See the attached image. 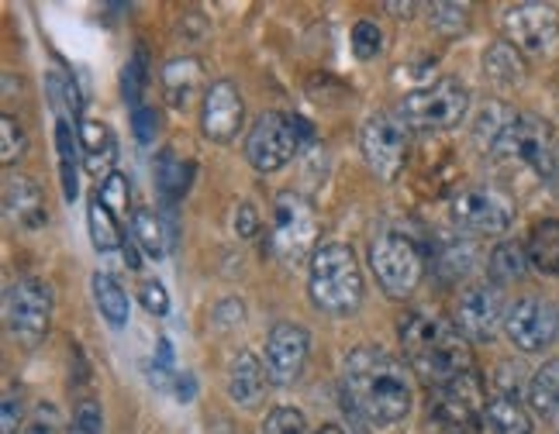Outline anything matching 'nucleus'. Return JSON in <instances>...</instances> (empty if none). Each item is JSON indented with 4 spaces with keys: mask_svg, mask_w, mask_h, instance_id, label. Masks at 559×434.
<instances>
[{
    "mask_svg": "<svg viewBox=\"0 0 559 434\" xmlns=\"http://www.w3.org/2000/svg\"><path fill=\"white\" fill-rule=\"evenodd\" d=\"M169 210V207H166ZM132 238L135 245L153 255V258H163L169 249H174L177 242V225H174V210H169L166 217L159 210H148V207H139L132 214Z\"/></svg>",
    "mask_w": 559,
    "mask_h": 434,
    "instance_id": "21",
    "label": "nucleus"
},
{
    "mask_svg": "<svg viewBox=\"0 0 559 434\" xmlns=\"http://www.w3.org/2000/svg\"><path fill=\"white\" fill-rule=\"evenodd\" d=\"M67 434H104V410L97 400H83L67 427Z\"/></svg>",
    "mask_w": 559,
    "mask_h": 434,
    "instance_id": "38",
    "label": "nucleus"
},
{
    "mask_svg": "<svg viewBox=\"0 0 559 434\" xmlns=\"http://www.w3.org/2000/svg\"><path fill=\"white\" fill-rule=\"evenodd\" d=\"M428 21L442 35H460L469 25V8L466 4H428Z\"/></svg>",
    "mask_w": 559,
    "mask_h": 434,
    "instance_id": "34",
    "label": "nucleus"
},
{
    "mask_svg": "<svg viewBox=\"0 0 559 434\" xmlns=\"http://www.w3.org/2000/svg\"><path fill=\"white\" fill-rule=\"evenodd\" d=\"M4 207L11 214V221L17 228L25 231H38L41 225H46V193H41V186L32 180V177H8L4 183Z\"/></svg>",
    "mask_w": 559,
    "mask_h": 434,
    "instance_id": "17",
    "label": "nucleus"
},
{
    "mask_svg": "<svg viewBox=\"0 0 559 434\" xmlns=\"http://www.w3.org/2000/svg\"><path fill=\"white\" fill-rule=\"evenodd\" d=\"M391 11H397V14H412L415 4H391Z\"/></svg>",
    "mask_w": 559,
    "mask_h": 434,
    "instance_id": "45",
    "label": "nucleus"
},
{
    "mask_svg": "<svg viewBox=\"0 0 559 434\" xmlns=\"http://www.w3.org/2000/svg\"><path fill=\"white\" fill-rule=\"evenodd\" d=\"M8 328L17 341L38 345L52 328V287L41 279H17L8 290Z\"/></svg>",
    "mask_w": 559,
    "mask_h": 434,
    "instance_id": "10",
    "label": "nucleus"
},
{
    "mask_svg": "<svg viewBox=\"0 0 559 434\" xmlns=\"http://www.w3.org/2000/svg\"><path fill=\"white\" fill-rule=\"evenodd\" d=\"M156 183H159V193L163 201L174 207L177 201L187 197V190L193 183V166L187 159H180L177 152H159L156 156Z\"/></svg>",
    "mask_w": 559,
    "mask_h": 434,
    "instance_id": "24",
    "label": "nucleus"
},
{
    "mask_svg": "<svg viewBox=\"0 0 559 434\" xmlns=\"http://www.w3.org/2000/svg\"><path fill=\"white\" fill-rule=\"evenodd\" d=\"M484 431L487 434H532V418L519 403V397L493 394L484 407Z\"/></svg>",
    "mask_w": 559,
    "mask_h": 434,
    "instance_id": "22",
    "label": "nucleus"
},
{
    "mask_svg": "<svg viewBox=\"0 0 559 434\" xmlns=\"http://www.w3.org/2000/svg\"><path fill=\"white\" fill-rule=\"evenodd\" d=\"M270 389V376H266V365L255 359L252 352H239L228 365V397L231 403H239L242 410L260 407L263 397Z\"/></svg>",
    "mask_w": 559,
    "mask_h": 434,
    "instance_id": "18",
    "label": "nucleus"
},
{
    "mask_svg": "<svg viewBox=\"0 0 559 434\" xmlns=\"http://www.w3.org/2000/svg\"><path fill=\"white\" fill-rule=\"evenodd\" d=\"M436 263H439V269H442L449 279H456V276L469 273V266H473V252H469V245L456 242V238H445V242H439Z\"/></svg>",
    "mask_w": 559,
    "mask_h": 434,
    "instance_id": "32",
    "label": "nucleus"
},
{
    "mask_svg": "<svg viewBox=\"0 0 559 434\" xmlns=\"http://www.w3.org/2000/svg\"><path fill=\"white\" fill-rule=\"evenodd\" d=\"M56 152H59V180H62V197L70 204L80 193V172H76V159H80V138L73 132V124L67 118H59L56 124Z\"/></svg>",
    "mask_w": 559,
    "mask_h": 434,
    "instance_id": "27",
    "label": "nucleus"
},
{
    "mask_svg": "<svg viewBox=\"0 0 559 434\" xmlns=\"http://www.w3.org/2000/svg\"><path fill=\"white\" fill-rule=\"evenodd\" d=\"M504 335L519 352H543L559 338V308L543 297L514 300L504 314Z\"/></svg>",
    "mask_w": 559,
    "mask_h": 434,
    "instance_id": "9",
    "label": "nucleus"
},
{
    "mask_svg": "<svg viewBox=\"0 0 559 434\" xmlns=\"http://www.w3.org/2000/svg\"><path fill=\"white\" fill-rule=\"evenodd\" d=\"M397 338H401V349L407 355L412 373L432 389L453 386L460 376L473 373L469 341L460 335L453 321L428 314V311H412L401 317Z\"/></svg>",
    "mask_w": 559,
    "mask_h": 434,
    "instance_id": "2",
    "label": "nucleus"
},
{
    "mask_svg": "<svg viewBox=\"0 0 559 434\" xmlns=\"http://www.w3.org/2000/svg\"><path fill=\"white\" fill-rule=\"evenodd\" d=\"M487 152H490V156L504 159V162L528 166L546 180L556 177V166H559L549 124L539 121V118H532V114H511L508 124L501 128V135L493 138V145Z\"/></svg>",
    "mask_w": 559,
    "mask_h": 434,
    "instance_id": "6",
    "label": "nucleus"
},
{
    "mask_svg": "<svg viewBox=\"0 0 559 434\" xmlns=\"http://www.w3.org/2000/svg\"><path fill=\"white\" fill-rule=\"evenodd\" d=\"M525 249H528V263L535 273L559 279V221L535 225Z\"/></svg>",
    "mask_w": 559,
    "mask_h": 434,
    "instance_id": "26",
    "label": "nucleus"
},
{
    "mask_svg": "<svg viewBox=\"0 0 559 434\" xmlns=\"http://www.w3.org/2000/svg\"><path fill=\"white\" fill-rule=\"evenodd\" d=\"M263 434H308V418L297 407H276L263 421Z\"/></svg>",
    "mask_w": 559,
    "mask_h": 434,
    "instance_id": "36",
    "label": "nucleus"
},
{
    "mask_svg": "<svg viewBox=\"0 0 559 434\" xmlns=\"http://www.w3.org/2000/svg\"><path fill=\"white\" fill-rule=\"evenodd\" d=\"M139 297H142V303H145V311H148V314L163 317V314L169 311V293H166V287L159 284V279H145V284L139 287Z\"/></svg>",
    "mask_w": 559,
    "mask_h": 434,
    "instance_id": "41",
    "label": "nucleus"
},
{
    "mask_svg": "<svg viewBox=\"0 0 559 434\" xmlns=\"http://www.w3.org/2000/svg\"><path fill=\"white\" fill-rule=\"evenodd\" d=\"M528 269H532L528 249L522 242H511V238H508V242L493 245V252L487 258V273L493 279V287H498V284H519V279L528 276Z\"/></svg>",
    "mask_w": 559,
    "mask_h": 434,
    "instance_id": "25",
    "label": "nucleus"
},
{
    "mask_svg": "<svg viewBox=\"0 0 559 434\" xmlns=\"http://www.w3.org/2000/svg\"><path fill=\"white\" fill-rule=\"evenodd\" d=\"M308 355H311V335L300 328V324H290V321L273 324L266 335V352H263L270 383L276 386L297 383L308 365Z\"/></svg>",
    "mask_w": 559,
    "mask_h": 434,
    "instance_id": "15",
    "label": "nucleus"
},
{
    "mask_svg": "<svg viewBox=\"0 0 559 434\" xmlns=\"http://www.w3.org/2000/svg\"><path fill=\"white\" fill-rule=\"evenodd\" d=\"M132 180L121 177V172H115V177H107L97 190V197L104 201V207L111 214H128V204H132V186H128Z\"/></svg>",
    "mask_w": 559,
    "mask_h": 434,
    "instance_id": "37",
    "label": "nucleus"
},
{
    "mask_svg": "<svg viewBox=\"0 0 559 434\" xmlns=\"http://www.w3.org/2000/svg\"><path fill=\"white\" fill-rule=\"evenodd\" d=\"M0 427L4 434H17L21 431V421H25V403H21V394H8L4 403H0Z\"/></svg>",
    "mask_w": 559,
    "mask_h": 434,
    "instance_id": "42",
    "label": "nucleus"
},
{
    "mask_svg": "<svg viewBox=\"0 0 559 434\" xmlns=\"http://www.w3.org/2000/svg\"><path fill=\"white\" fill-rule=\"evenodd\" d=\"M466 111H469V91L456 76H442L401 100V121L407 128H418V132L456 128L466 118Z\"/></svg>",
    "mask_w": 559,
    "mask_h": 434,
    "instance_id": "5",
    "label": "nucleus"
},
{
    "mask_svg": "<svg viewBox=\"0 0 559 434\" xmlns=\"http://www.w3.org/2000/svg\"><path fill=\"white\" fill-rule=\"evenodd\" d=\"M528 407L539 418H559V359H549L528 383Z\"/></svg>",
    "mask_w": 559,
    "mask_h": 434,
    "instance_id": "29",
    "label": "nucleus"
},
{
    "mask_svg": "<svg viewBox=\"0 0 559 434\" xmlns=\"http://www.w3.org/2000/svg\"><path fill=\"white\" fill-rule=\"evenodd\" d=\"M308 293L321 314L349 317L353 311H359L367 287H362V269L356 263V252L342 242L318 245L311 255Z\"/></svg>",
    "mask_w": 559,
    "mask_h": 434,
    "instance_id": "3",
    "label": "nucleus"
},
{
    "mask_svg": "<svg viewBox=\"0 0 559 434\" xmlns=\"http://www.w3.org/2000/svg\"><path fill=\"white\" fill-rule=\"evenodd\" d=\"M342 400L367 424L386 427L412 410V379L401 359L380 345H359L342 362Z\"/></svg>",
    "mask_w": 559,
    "mask_h": 434,
    "instance_id": "1",
    "label": "nucleus"
},
{
    "mask_svg": "<svg viewBox=\"0 0 559 434\" xmlns=\"http://www.w3.org/2000/svg\"><path fill=\"white\" fill-rule=\"evenodd\" d=\"M318 217L300 193H280L273 204V252L284 263H297L314 249ZM314 255V252H311Z\"/></svg>",
    "mask_w": 559,
    "mask_h": 434,
    "instance_id": "8",
    "label": "nucleus"
},
{
    "mask_svg": "<svg viewBox=\"0 0 559 434\" xmlns=\"http://www.w3.org/2000/svg\"><path fill=\"white\" fill-rule=\"evenodd\" d=\"M300 132H297V121L287 114H263L255 118V124L249 128V138H246V159L255 172H276L284 169L297 152H300Z\"/></svg>",
    "mask_w": 559,
    "mask_h": 434,
    "instance_id": "7",
    "label": "nucleus"
},
{
    "mask_svg": "<svg viewBox=\"0 0 559 434\" xmlns=\"http://www.w3.org/2000/svg\"><path fill=\"white\" fill-rule=\"evenodd\" d=\"M163 97L187 111V107L201 97L204 91V67L193 56H183V59H169L163 67ZM207 94V91H204Z\"/></svg>",
    "mask_w": 559,
    "mask_h": 434,
    "instance_id": "20",
    "label": "nucleus"
},
{
    "mask_svg": "<svg viewBox=\"0 0 559 434\" xmlns=\"http://www.w3.org/2000/svg\"><path fill=\"white\" fill-rule=\"evenodd\" d=\"M242 118H246V104H242V94L239 86L231 80H218L207 86L204 94V104H201V132L207 142H231L239 135L242 128Z\"/></svg>",
    "mask_w": 559,
    "mask_h": 434,
    "instance_id": "16",
    "label": "nucleus"
},
{
    "mask_svg": "<svg viewBox=\"0 0 559 434\" xmlns=\"http://www.w3.org/2000/svg\"><path fill=\"white\" fill-rule=\"evenodd\" d=\"M359 148L367 166L380 180H397V172L407 162V128L391 114H373L359 132Z\"/></svg>",
    "mask_w": 559,
    "mask_h": 434,
    "instance_id": "12",
    "label": "nucleus"
},
{
    "mask_svg": "<svg viewBox=\"0 0 559 434\" xmlns=\"http://www.w3.org/2000/svg\"><path fill=\"white\" fill-rule=\"evenodd\" d=\"M255 231H260V214H255L252 204H242L239 210H235V234H239V238H252Z\"/></svg>",
    "mask_w": 559,
    "mask_h": 434,
    "instance_id": "43",
    "label": "nucleus"
},
{
    "mask_svg": "<svg viewBox=\"0 0 559 434\" xmlns=\"http://www.w3.org/2000/svg\"><path fill=\"white\" fill-rule=\"evenodd\" d=\"M132 135H135V142H142V145H153L156 142V135H159V111L156 107H139V111H132Z\"/></svg>",
    "mask_w": 559,
    "mask_h": 434,
    "instance_id": "39",
    "label": "nucleus"
},
{
    "mask_svg": "<svg viewBox=\"0 0 559 434\" xmlns=\"http://www.w3.org/2000/svg\"><path fill=\"white\" fill-rule=\"evenodd\" d=\"M353 52L362 62H370L383 52V32H380L377 21H359V25L353 28Z\"/></svg>",
    "mask_w": 559,
    "mask_h": 434,
    "instance_id": "35",
    "label": "nucleus"
},
{
    "mask_svg": "<svg viewBox=\"0 0 559 434\" xmlns=\"http://www.w3.org/2000/svg\"><path fill=\"white\" fill-rule=\"evenodd\" d=\"M314 434H346V431H342V427H335V424H325V427H321V431H314Z\"/></svg>",
    "mask_w": 559,
    "mask_h": 434,
    "instance_id": "46",
    "label": "nucleus"
},
{
    "mask_svg": "<svg viewBox=\"0 0 559 434\" xmlns=\"http://www.w3.org/2000/svg\"><path fill=\"white\" fill-rule=\"evenodd\" d=\"M370 269L386 297H412L425 276V252L412 234L380 231L370 242Z\"/></svg>",
    "mask_w": 559,
    "mask_h": 434,
    "instance_id": "4",
    "label": "nucleus"
},
{
    "mask_svg": "<svg viewBox=\"0 0 559 434\" xmlns=\"http://www.w3.org/2000/svg\"><path fill=\"white\" fill-rule=\"evenodd\" d=\"M484 76L498 86H514L525 80V59L511 41H493L484 52Z\"/></svg>",
    "mask_w": 559,
    "mask_h": 434,
    "instance_id": "28",
    "label": "nucleus"
},
{
    "mask_svg": "<svg viewBox=\"0 0 559 434\" xmlns=\"http://www.w3.org/2000/svg\"><path fill=\"white\" fill-rule=\"evenodd\" d=\"M145 52L139 49L132 59L124 62V70H121V97L124 104L132 107V111H139L142 107V94H145V83H148V73H145Z\"/></svg>",
    "mask_w": 559,
    "mask_h": 434,
    "instance_id": "31",
    "label": "nucleus"
},
{
    "mask_svg": "<svg viewBox=\"0 0 559 434\" xmlns=\"http://www.w3.org/2000/svg\"><path fill=\"white\" fill-rule=\"evenodd\" d=\"M25 434H62V418L56 403H38V410L32 414V421L25 424Z\"/></svg>",
    "mask_w": 559,
    "mask_h": 434,
    "instance_id": "40",
    "label": "nucleus"
},
{
    "mask_svg": "<svg viewBox=\"0 0 559 434\" xmlns=\"http://www.w3.org/2000/svg\"><path fill=\"white\" fill-rule=\"evenodd\" d=\"M504 41L522 56H549L559 49V11L549 4H514L504 11Z\"/></svg>",
    "mask_w": 559,
    "mask_h": 434,
    "instance_id": "11",
    "label": "nucleus"
},
{
    "mask_svg": "<svg viewBox=\"0 0 559 434\" xmlns=\"http://www.w3.org/2000/svg\"><path fill=\"white\" fill-rule=\"evenodd\" d=\"M174 397H177L180 403H190L193 397H198V379H193L190 373L177 376V379H174Z\"/></svg>",
    "mask_w": 559,
    "mask_h": 434,
    "instance_id": "44",
    "label": "nucleus"
},
{
    "mask_svg": "<svg viewBox=\"0 0 559 434\" xmlns=\"http://www.w3.org/2000/svg\"><path fill=\"white\" fill-rule=\"evenodd\" d=\"M87 231H91V242L97 252H115V249H124V242H128L121 234L118 214L107 210L100 197H91V204H87Z\"/></svg>",
    "mask_w": 559,
    "mask_h": 434,
    "instance_id": "30",
    "label": "nucleus"
},
{
    "mask_svg": "<svg viewBox=\"0 0 559 434\" xmlns=\"http://www.w3.org/2000/svg\"><path fill=\"white\" fill-rule=\"evenodd\" d=\"M453 221L469 234H504L514 221V204L493 186H469L453 197Z\"/></svg>",
    "mask_w": 559,
    "mask_h": 434,
    "instance_id": "13",
    "label": "nucleus"
},
{
    "mask_svg": "<svg viewBox=\"0 0 559 434\" xmlns=\"http://www.w3.org/2000/svg\"><path fill=\"white\" fill-rule=\"evenodd\" d=\"M25 148H28L25 128H21L17 118L4 114L0 118V159H4V166H14L21 156H25Z\"/></svg>",
    "mask_w": 559,
    "mask_h": 434,
    "instance_id": "33",
    "label": "nucleus"
},
{
    "mask_svg": "<svg viewBox=\"0 0 559 434\" xmlns=\"http://www.w3.org/2000/svg\"><path fill=\"white\" fill-rule=\"evenodd\" d=\"M504 297L493 284H473L456 297L453 324L466 341H493L498 328H504Z\"/></svg>",
    "mask_w": 559,
    "mask_h": 434,
    "instance_id": "14",
    "label": "nucleus"
},
{
    "mask_svg": "<svg viewBox=\"0 0 559 434\" xmlns=\"http://www.w3.org/2000/svg\"><path fill=\"white\" fill-rule=\"evenodd\" d=\"M91 290H94V303H97L100 317L111 324V328H124L128 317H132V300H128L118 279L111 273H94Z\"/></svg>",
    "mask_w": 559,
    "mask_h": 434,
    "instance_id": "23",
    "label": "nucleus"
},
{
    "mask_svg": "<svg viewBox=\"0 0 559 434\" xmlns=\"http://www.w3.org/2000/svg\"><path fill=\"white\" fill-rule=\"evenodd\" d=\"M76 138H80V152H83V166L94 180H107L115 177V159H118V142L111 135V128L104 121H80L76 128Z\"/></svg>",
    "mask_w": 559,
    "mask_h": 434,
    "instance_id": "19",
    "label": "nucleus"
}]
</instances>
